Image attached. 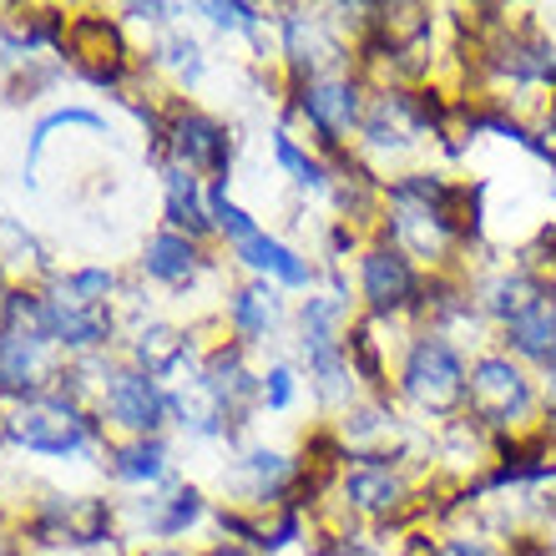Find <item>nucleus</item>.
I'll use <instances>...</instances> for the list:
<instances>
[{
    "label": "nucleus",
    "instance_id": "f257e3e1",
    "mask_svg": "<svg viewBox=\"0 0 556 556\" xmlns=\"http://www.w3.org/2000/svg\"><path fill=\"white\" fill-rule=\"evenodd\" d=\"M5 445H21L26 455H46V460H76V455L102 451V420L76 405L66 395H36L11 405L5 415Z\"/></svg>",
    "mask_w": 556,
    "mask_h": 556
},
{
    "label": "nucleus",
    "instance_id": "f03ea898",
    "mask_svg": "<svg viewBox=\"0 0 556 556\" xmlns=\"http://www.w3.org/2000/svg\"><path fill=\"white\" fill-rule=\"evenodd\" d=\"M400 390L420 405L425 415H451L466 405L470 390V369L466 359L455 354L451 339L440 334H420L405 354V369H400Z\"/></svg>",
    "mask_w": 556,
    "mask_h": 556
},
{
    "label": "nucleus",
    "instance_id": "7ed1b4c3",
    "mask_svg": "<svg viewBox=\"0 0 556 556\" xmlns=\"http://www.w3.org/2000/svg\"><path fill=\"white\" fill-rule=\"evenodd\" d=\"M97 410H102L106 425L127 430L132 440L162 435V425L173 420V415H167V384L152 380V375H142V369H132V365L112 369V375L102 380Z\"/></svg>",
    "mask_w": 556,
    "mask_h": 556
},
{
    "label": "nucleus",
    "instance_id": "20e7f679",
    "mask_svg": "<svg viewBox=\"0 0 556 556\" xmlns=\"http://www.w3.org/2000/svg\"><path fill=\"white\" fill-rule=\"evenodd\" d=\"M167 162L188 167L207 182H228L233 177V137L218 117H207L198 106H173L167 117Z\"/></svg>",
    "mask_w": 556,
    "mask_h": 556
},
{
    "label": "nucleus",
    "instance_id": "39448f33",
    "mask_svg": "<svg viewBox=\"0 0 556 556\" xmlns=\"http://www.w3.org/2000/svg\"><path fill=\"white\" fill-rule=\"evenodd\" d=\"M61 56H72L76 72L97 87H122L132 72V51L112 15H72L66 36H61Z\"/></svg>",
    "mask_w": 556,
    "mask_h": 556
},
{
    "label": "nucleus",
    "instance_id": "423d86ee",
    "mask_svg": "<svg viewBox=\"0 0 556 556\" xmlns=\"http://www.w3.org/2000/svg\"><path fill=\"white\" fill-rule=\"evenodd\" d=\"M466 400H470V410H476V420H485V425H516V420H527L531 405H536L531 380L506 354H481L470 365Z\"/></svg>",
    "mask_w": 556,
    "mask_h": 556
},
{
    "label": "nucleus",
    "instance_id": "0eeeda50",
    "mask_svg": "<svg viewBox=\"0 0 556 556\" xmlns=\"http://www.w3.org/2000/svg\"><path fill=\"white\" fill-rule=\"evenodd\" d=\"M192 380L218 405L223 420L243 425L249 400L258 395V380H264V375H249V344H243V339H223V344H213V350L203 354V365L192 369Z\"/></svg>",
    "mask_w": 556,
    "mask_h": 556
},
{
    "label": "nucleus",
    "instance_id": "6e6552de",
    "mask_svg": "<svg viewBox=\"0 0 556 556\" xmlns=\"http://www.w3.org/2000/svg\"><path fill=\"white\" fill-rule=\"evenodd\" d=\"M299 97V117L319 132L324 147H339L344 137L365 122V106H359V87H354L350 76H319V81H308V87L293 91Z\"/></svg>",
    "mask_w": 556,
    "mask_h": 556
},
{
    "label": "nucleus",
    "instance_id": "1a4fd4ad",
    "mask_svg": "<svg viewBox=\"0 0 556 556\" xmlns=\"http://www.w3.org/2000/svg\"><path fill=\"white\" fill-rule=\"evenodd\" d=\"M56 369H51V344L30 329H0V400H36L51 390Z\"/></svg>",
    "mask_w": 556,
    "mask_h": 556
},
{
    "label": "nucleus",
    "instance_id": "9d476101",
    "mask_svg": "<svg viewBox=\"0 0 556 556\" xmlns=\"http://www.w3.org/2000/svg\"><path fill=\"white\" fill-rule=\"evenodd\" d=\"M359 293L375 314H400V308L415 304L420 293V274H415L410 253H400L395 243H380V249H365L359 258Z\"/></svg>",
    "mask_w": 556,
    "mask_h": 556
},
{
    "label": "nucleus",
    "instance_id": "9b49d317",
    "mask_svg": "<svg viewBox=\"0 0 556 556\" xmlns=\"http://www.w3.org/2000/svg\"><path fill=\"white\" fill-rule=\"evenodd\" d=\"M278 30H283V66L293 76V91L319 81V66L334 61V41L324 36V15L304 11V5H289L278 15Z\"/></svg>",
    "mask_w": 556,
    "mask_h": 556
},
{
    "label": "nucleus",
    "instance_id": "f8f14e48",
    "mask_svg": "<svg viewBox=\"0 0 556 556\" xmlns=\"http://www.w3.org/2000/svg\"><path fill=\"white\" fill-rule=\"evenodd\" d=\"M162 218H167L173 233L192 238V243H203V238L218 233V228H213V213H207L203 177L188 173V167H177V162L162 167Z\"/></svg>",
    "mask_w": 556,
    "mask_h": 556
},
{
    "label": "nucleus",
    "instance_id": "ddd939ff",
    "mask_svg": "<svg viewBox=\"0 0 556 556\" xmlns=\"http://www.w3.org/2000/svg\"><path fill=\"white\" fill-rule=\"evenodd\" d=\"M293 481V460L283 451H268V445H249L233 466L223 470V485H233L243 501H258L268 506L274 496H283Z\"/></svg>",
    "mask_w": 556,
    "mask_h": 556
},
{
    "label": "nucleus",
    "instance_id": "4468645a",
    "mask_svg": "<svg viewBox=\"0 0 556 556\" xmlns=\"http://www.w3.org/2000/svg\"><path fill=\"white\" fill-rule=\"evenodd\" d=\"M142 278L162 283V289H188L192 278L203 274V249L192 238L173 233V228H157V233L142 243V258H137Z\"/></svg>",
    "mask_w": 556,
    "mask_h": 556
},
{
    "label": "nucleus",
    "instance_id": "2eb2a0df",
    "mask_svg": "<svg viewBox=\"0 0 556 556\" xmlns=\"http://www.w3.org/2000/svg\"><path fill=\"white\" fill-rule=\"evenodd\" d=\"M192 365V334L173 329V324H142L132 334V369L152 375V380H173Z\"/></svg>",
    "mask_w": 556,
    "mask_h": 556
},
{
    "label": "nucleus",
    "instance_id": "dca6fc26",
    "mask_svg": "<svg viewBox=\"0 0 556 556\" xmlns=\"http://www.w3.org/2000/svg\"><path fill=\"white\" fill-rule=\"evenodd\" d=\"M233 253H238V264L253 268L258 278H278L283 289H314V268H308V258H299L289 243H278V238L264 233V228H258L253 238H243Z\"/></svg>",
    "mask_w": 556,
    "mask_h": 556
},
{
    "label": "nucleus",
    "instance_id": "f3484780",
    "mask_svg": "<svg viewBox=\"0 0 556 556\" xmlns=\"http://www.w3.org/2000/svg\"><path fill=\"white\" fill-rule=\"evenodd\" d=\"M506 344H511L521 359L542 369H556V304L552 299H531L521 314L506 319Z\"/></svg>",
    "mask_w": 556,
    "mask_h": 556
},
{
    "label": "nucleus",
    "instance_id": "a211bd4d",
    "mask_svg": "<svg viewBox=\"0 0 556 556\" xmlns=\"http://www.w3.org/2000/svg\"><path fill=\"white\" fill-rule=\"evenodd\" d=\"M344 496H350L354 511L365 516H390L405 506V481H400L390 466H380V460H359L354 470H344Z\"/></svg>",
    "mask_w": 556,
    "mask_h": 556
},
{
    "label": "nucleus",
    "instance_id": "6ab92c4d",
    "mask_svg": "<svg viewBox=\"0 0 556 556\" xmlns=\"http://www.w3.org/2000/svg\"><path fill=\"white\" fill-rule=\"evenodd\" d=\"M207 511V501L198 485H177L173 496H147V506H137V521L147 527V536L157 542H177L188 527H198Z\"/></svg>",
    "mask_w": 556,
    "mask_h": 556
},
{
    "label": "nucleus",
    "instance_id": "aec40b11",
    "mask_svg": "<svg viewBox=\"0 0 556 556\" xmlns=\"http://www.w3.org/2000/svg\"><path fill=\"white\" fill-rule=\"evenodd\" d=\"M106 470L127 485H162L173 481L167 476V440L162 435H147V440H127L117 451H106Z\"/></svg>",
    "mask_w": 556,
    "mask_h": 556
},
{
    "label": "nucleus",
    "instance_id": "412c9836",
    "mask_svg": "<svg viewBox=\"0 0 556 556\" xmlns=\"http://www.w3.org/2000/svg\"><path fill=\"white\" fill-rule=\"evenodd\" d=\"M278 324V293L268 289L264 278H253L249 289H238L228 299V329H233L243 344H258V339L274 334Z\"/></svg>",
    "mask_w": 556,
    "mask_h": 556
},
{
    "label": "nucleus",
    "instance_id": "4be33fe9",
    "mask_svg": "<svg viewBox=\"0 0 556 556\" xmlns=\"http://www.w3.org/2000/svg\"><path fill=\"white\" fill-rule=\"evenodd\" d=\"M66 127H81V132L106 137V117L102 112H91V106H56V112H46L26 137V167H21V173H26V188H36V167H41L46 142H51L56 132H66Z\"/></svg>",
    "mask_w": 556,
    "mask_h": 556
},
{
    "label": "nucleus",
    "instance_id": "5701e85b",
    "mask_svg": "<svg viewBox=\"0 0 556 556\" xmlns=\"http://www.w3.org/2000/svg\"><path fill=\"white\" fill-rule=\"evenodd\" d=\"M152 61H157L162 72L173 76L177 87H198L207 72V56H203V46L192 41L188 30H162L157 36V51H152Z\"/></svg>",
    "mask_w": 556,
    "mask_h": 556
},
{
    "label": "nucleus",
    "instance_id": "b1692460",
    "mask_svg": "<svg viewBox=\"0 0 556 556\" xmlns=\"http://www.w3.org/2000/svg\"><path fill=\"white\" fill-rule=\"evenodd\" d=\"M51 289L72 304H87V308H112V293H117V274L112 268H72V274H56Z\"/></svg>",
    "mask_w": 556,
    "mask_h": 556
},
{
    "label": "nucleus",
    "instance_id": "393cba45",
    "mask_svg": "<svg viewBox=\"0 0 556 556\" xmlns=\"http://www.w3.org/2000/svg\"><path fill=\"white\" fill-rule=\"evenodd\" d=\"M274 162L293 177V182H299V188H308V192H324V188H329V167H324L319 157H308L304 147L293 142L283 127L274 132Z\"/></svg>",
    "mask_w": 556,
    "mask_h": 556
},
{
    "label": "nucleus",
    "instance_id": "a878e982",
    "mask_svg": "<svg viewBox=\"0 0 556 556\" xmlns=\"http://www.w3.org/2000/svg\"><path fill=\"white\" fill-rule=\"evenodd\" d=\"M198 11H203L218 30H238V36H253V41L264 36V11L249 5V0H207Z\"/></svg>",
    "mask_w": 556,
    "mask_h": 556
},
{
    "label": "nucleus",
    "instance_id": "bb28decb",
    "mask_svg": "<svg viewBox=\"0 0 556 556\" xmlns=\"http://www.w3.org/2000/svg\"><path fill=\"white\" fill-rule=\"evenodd\" d=\"M293 390H299V384H293V369L289 365H268V375L258 380V400H264L268 410H289Z\"/></svg>",
    "mask_w": 556,
    "mask_h": 556
},
{
    "label": "nucleus",
    "instance_id": "cd10ccee",
    "mask_svg": "<svg viewBox=\"0 0 556 556\" xmlns=\"http://www.w3.org/2000/svg\"><path fill=\"white\" fill-rule=\"evenodd\" d=\"M122 15H127V21H147V26H167V21L177 15V5L152 0V5H122Z\"/></svg>",
    "mask_w": 556,
    "mask_h": 556
},
{
    "label": "nucleus",
    "instance_id": "c85d7f7f",
    "mask_svg": "<svg viewBox=\"0 0 556 556\" xmlns=\"http://www.w3.org/2000/svg\"><path fill=\"white\" fill-rule=\"evenodd\" d=\"M435 556H491V546L476 542V536H451V542H440Z\"/></svg>",
    "mask_w": 556,
    "mask_h": 556
},
{
    "label": "nucleus",
    "instance_id": "c756f323",
    "mask_svg": "<svg viewBox=\"0 0 556 556\" xmlns=\"http://www.w3.org/2000/svg\"><path fill=\"white\" fill-rule=\"evenodd\" d=\"M137 556H188L182 546H147V552H137Z\"/></svg>",
    "mask_w": 556,
    "mask_h": 556
},
{
    "label": "nucleus",
    "instance_id": "7c9ffc66",
    "mask_svg": "<svg viewBox=\"0 0 556 556\" xmlns=\"http://www.w3.org/2000/svg\"><path fill=\"white\" fill-rule=\"evenodd\" d=\"M207 556H258V552H243V546H213Z\"/></svg>",
    "mask_w": 556,
    "mask_h": 556
}]
</instances>
